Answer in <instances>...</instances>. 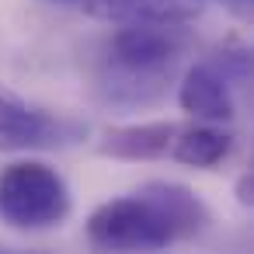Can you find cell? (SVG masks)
<instances>
[{
	"label": "cell",
	"mask_w": 254,
	"mask_h": 254,
	"mask_svg": "<svg viewBox=\"0 0 254 254\" xmlns=\"http://www.w3.org/2000/svg\"><path fill=\"white\" fill-rule=\"evenodd\" d=\"M209 223V205L188 185L146 181L129 195L101 202L87 216V237L105 251H160L202 237Z\"/></svg>",
	"instance_id": "obj_1"
},
{
	"label": "cell",
	"mask_w": 254,
	"mask_h": 254,
	"mask_svg": "<svg viewBox=\"0 0 254 254\" xmlns=\"http://www.w3.org/2000/svg\"><path fill=\"white\" fill-rule=\"evenodd\" d=\"M191 49L185 25H119L98 73V98L119 112L157 108Z\"/></svg>",
	"instance_id": "obj_2"
},
{
	"label": "cell",
	"mask_w": 254,
	"mask_h": 254,
	"mask_svg": "<svg viewBox=\"0 0 254 254\" xmlns=\"http://www.w3.org/2000/svg\"><path fill=\"white\" fill-rule=\"evenodd\" d=\"M73 209L66 178L42 160H14L0 171V219L14 230L63 226Z\"/></svg>",
	"instance_id": "obj_3"
},
{
	"label": "cell",
	"mask_w": 254,
	"mask_h": 254,
	"mask_svg": "<svg viewBox=\"0 0 254 254\" xmlns=\"http://www.w3.org/2000/svg\"><path fill=\"white\" fill-rule=\"evenodd\" d=\"M87 126L53 115L0 84V150H56L84 139Z\"/></svg>",
	"instance_id": "obj_4"
},
{
	"label": "cell",
	"mask_w": 254,
	"mask_h": 254,
	"mask_svg": "<svg viewBox=\"0 0 254 254\" xmlns=\"http://www.w3.org/2000/svg\"><path fill=\"white\" fill-rule=\"evenodd\" d=\"M178 105H181L185 115H191L198 122H230L237 115L233 84L212 60H198L181 73Z\"/></svg>",
	"instance_id": "obj_5"
},
{
	"label": "cell",
	"mask_w": 254,
	"mask_h": 254,
	"mask_svg": "<svg viewBox=\"0 0 254 254\" xmlns=\"http://www.w3.org/2000/svg\"><path fill=\"white\" fill-rule=\"evenodd\" d=\"M84 11L108 25H191L205 0H80Z\"/></svg>",
	"instance_id": "obj_6"
},
{
	"label": "cell",
	"mask_w": 254,
	"mask_h": 254,
	"mask_svg": "<svg viewBox=\"0 0 254 254\" xmlns=\"http://www.w3.org/2000/svg\"><path fill=\"white\" fill-rule=\"evenodd\" d=\"M174 136H178V126L164 122V119L112 126L98 139V153L101 157H115V160H157V157L171 153Z\"/></svg>",
	"instance_id": "obj_7"
},
{
	"label": "cell",
	"mask_w": 254,
	"mask_h": 254,
	"mask_svg": "<svg viewBox=\"0 0 254 254\" xmlns=\"http://www.w3.org/2000/svg\"><path fill=\"white\" fill-rule=\"evenodd\" d=\"M233 150V132L223 129V122H202L195 129H185L174 136L171 143V157L185 167H198V171H212L219 167Z\"/></svg>",
	"instance_id": "obj_8"
},
{
	"label": "cell",
	"mask_w": 254,
	"mask_h": 254,
	"mask_svg": "<svg viewBox=\"0 0 254 254\" xmlns=\"http://www.w3.org/2000/svg\"><path fill=\"white\" fill-rule=\"evenodd\" d=\"M226 77H230V84L233 87H244L247 80H251V49L244 46V42H237V39H230L226 46H219V53L216 56H209Z\"/></svg>",
	"instance_id": "obj_9"
},
{
	"label": "cell",
	"mask_w": 254,
	"mask_h": 254,
	"mask_svg": "<svg viewBox=\"0 0 254 254\" xmlns=\"http://www.w3.org/2000/svg\"><path fill=\"white\" fill-rule=\"evenodd\" d=\"M237 202L240 205H251L254 202V178H251V171H244L237 178Z\"/></svg>",
	"instance_id": "obj_10"
},
{
	"label": "cell",
	"mask_w": 254,
	"mask_h": 254,
	"mask_svg": "<svg viewBox=\"0 0 254 254\" xmlns=\"http://www.w3.org/2000/svg\"><path fill=\"white\" fill-rule=\"evenodd\" d=\"M219 4H223L233 18H251V11H254V0H219Z\"/></svg>",
	"instance_id": "obj_11"
},
{
	"label": "cell",
	"mask_w": 254,
	"mask_h": 254,
	"mask_svg": "<svg viewBox=\"0 0 254 254\" xmlns=\"http://www.w3.org/2000/svg\"><path fill=\"white\" fill-rule=\"evenodd\" d=\"M60 4H77V0H60Z\"/></svg>",
	"instance_id": "obj_12"
}]
</instances>
